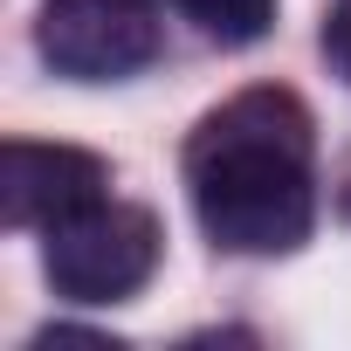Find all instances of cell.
<instances>
[{
    "label": "cell",
    "instance_id": "cell-3",
    "mask_svg": "<svg viewBox=\"0 0 351 351\" xmlns=\"http://www.w3.org/2000/svg\"><path fill=\"white\" fill-rule=\"evenodd\" d=\"M35 49L69 83H124L158 56L152 0H42Z\"/></svg>",
    "mask_w": 351,
    "mask_h": 351
},
{
    "label": "cell",
    "instance_id": "cell-4",
    "mask_svg": "<svg viewBox=\"0 0 351 351\" xmlns=\"http://www.w3.org/2000/svg\"><path fill=\"white\" fill-rule=\"evenodd\" d=\"M104 193H110V165L97 152L35 145V138H8V152H0V221L8 228H56Z\"/></svg>",
    "mask_w": 351,
    "mask_h": 351
},
{
    "label": "cell",
    "instance_id": "cell-1",
    "mask_svg": "<svg viewBox=\"0 0 351 351\" xmlns=\"http://www.w3.org/2000/svg\"><path fill=\"white\" fill-rule=\"evenodd\" d=\"M186 186L200 228L228 255H289L310 241V110L289 90H241L200 117L186 145Z\"/></svg>",
    "mask_w": 351,
    "mask_h": 351
},
{
    "label": "cell",
    "instance_id": "cell-6",
    "mask_svg": "<svg viewBox=\"0 0 351 351\" xmlns=\"http://www.w3.org/2000/svg\"><path fill=\"white\" fill-rule=\"evenodd\" d=\"M324 56H330V69L351 83V0H337L330 21H324Z\"/></svg>",
    "mask_w": 351,
    "mask_h": 351
},
{
    "label": "cell",
    "instance_id": "cell-5",
    "mask_svg": "<svg viewBox=\"0 0 351 351\" xmlns=\"http://www.w3.org/2000/svg\"><path fill=\"white\" fill-rule=\"evenodd\" d=\"M200 35H214V42H228V49H241V42H262L269 35V21H276V0H172Z\"/></svg>",
    "mask_w": 351,
    "mask_h": 351
},
{
    "label": "cell",
    "instance_id": "cell-2",
    "mask_svg": "<svg viewBox=\"0 0 351 351\" xmlns=\"http://www.w3.org/2000/svg\"><path fill=\"white\" fill-rule=\"evenodd\" d=\"M42 269L56 282V296L69 303H124L152 282L158 269V221L145 207H124V200H90L83 214L42 228Z\"/></svg>",
    "mask_w": 351,
    "mask_h": 351
}]
</instances>
